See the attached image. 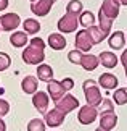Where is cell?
<instances>
[{
	"mask_svg": "<svg viewBox=\"0 0 127 131\" xmlns=\"http://www.w3.org/2000/svg\"><path fill=\"white\" fill-rule=\"evenodd\" d=\"M45 45L47 42L40 37H32L29 41L27 47H24L23 50V62L27 65H39L45 60Z\"/></svg>",
	"mask_w": 127,
	"mask_h": 131,
	"instance_id": "cell-1",
	"label": "cell"
},
{
	"mask_svg": "<svg viewBox=\"0 0 127 131\" xmlns=\"http://www.w3.org/2000/svg\"><path fill=\"white\" fill-rule=\"evenodd\" d=\"M82 89H84V95H85L87 104L98 108L100 104H101V100H103L101 92H100V88H98V83H95L93 79H87V81H84Z\"/></svg>",
	"mask_w": 127,
	"mask_h": 131,
	"instance_id": "cell-2",
	"label": "cell"
},
{
	"mask_svg": "<svg viewBox=\"0 0 127 131\" xmlns=\"http://www.w3.org/2000/svg\"><path fill=\"white\" fill-rule=\"evenodd\" d=\"M57 26H58V31L61 32V34H71V32H74L76 29L80 26L79 15L66 12L63 16L58 19V24H57Z\"/></svg>",
	"mask_w": 127,
	"mask_h": 131,
	"instance_id": "cell-3",
	"label": "cell"
},
{
	"mask_svg": "<svg viewBox=\"0 0 127 131\" xmlns=\"http://www.w3.org/2000/svg\"><path fill=\"white\" fill-rule=\"evenodd\" d=\"M95 45L93 39H92V34H90L89 29H80L76 34V39H74V47L80 50L84 53H89V50H92V47Z\"/></svg>",
	"mask_w": 127,
	"mask_h": 131,
	"instance_id": "cell-4",
	"label": "cell"
},
{
	"mask_svg": "<svg viewBox=\"0 0 127 131\" xmlns=\"http://www.w3.org/2000/svg\"><path fill=\"white\" fill-rule=\"evenodd\" d=\"M19 24H21V18H19L18 13L8 12L0 16V28H2V31H7V32L15 31Z\"/></svg>",
	"mask_w": 127,
	"mask_h": 131,
	"instance_id": "cell-5",
	"label": "cell"
},
{
	"mask_svg": "<svg viewBox=\"0 0 127 131\" xmlns=\"http://www.w3.org/2000/svg\"><path fill=\"white\" fill-rule=\"evenodd\" d=\"M55 108H58L61 113H69L74 108H79V100L71 94H66L63 99H60L58 102H55Z\"/></svg>",
	"mask_w": 127,
	"mask_h": 131,
	"instance_id": "cell-6",
	"label": "cell"
},
{
	"mask_svg": "<svg viewBox=\"0 0 127 131\" xmlns=\"http://www.w3.org/2000/svg\"><path fill=\"white\" fill-rule=\"evenodd\" d=\"M96 117H98V108L96 107H92V105H89V104H85L84 107H80L79 110V113H77V120L82 125H90V123H93Z\"/></svg>",
	"mask_w": 127,
	"mask_h": 131,
	"instance_id": "cell-7",
	"label": "cell"
},
{
	"mask_svg": "<svg viewBox=\"0 0 127 131\" xmlns=\"http://www.w3.org/2000/svg\"><path fill=\"white\" fill-rule=\"evenodd\" d=\"M119 8H121V5L116 2V0H103V3H101V7H100V12L105 15L106 18H109V19H114L119 16Z\"/></svg>",
	"mask_w": 127,
	"mask_h": 131,
	"instance_id": "cell-8",
	"label": "cell"
},
{
	"mask_svg": "<svg viewBox=\"0 0 127 131\" xmlns=\"http://www.w3.org/2000/svg\"><path fill=\"white\" fill-rule=\"evenodd\" d=\"M47 89H48L50 99H52L53 102H58L60 99H63L64 95L68 94V92L64 91L61 81H57V79H52V81H48V83H47Z\"/></svg>",
	"mask_w": 127,
	"mask_h": 131,
	"instance_id": "cell-9",
	"label": "cell"
},
{
	"mask_svg": "<svg viewBox=\"0 0 127 131\" xmlns=\"http://www.w3.org/2000/svg\"><path fill=\"white\" fill-rule=\"evenodd\" d=\"M55 2L57 0H37V2L31 3V12L35 16H47Z\"/></svg>",
	"mask_w": 127,
	"mask_h": 131,
	"instance_id": "cell-10",
	"label": "cell"
},
{
	"mask_svg": "<svg viewBox=\"0 0 127 131\" xmlns=\"http://www.w3.org/2000/svg\"><path fill=\"white\" fill-rule=\"evenodd\" d=\"M48 102H50V95L44 91H37L34 95H32V104L34 107L39 110L40 113H47V108H48Z\"/></svg>",
	"mask_w": 127,
	"mask_h": 131,
	"instance_id": "cell-11",
	"label": "cell"
},
{
	"mask_svg": "<svg viewBox=\"0 0 127 131\" xmlns=\"http://www.w3.org/2000/svg\"><path fill=\"white\" fill-rule=\"evenodd\" d=\"M64 117H66V115L61 113L58 108H53V110H48V112L45 113L44 122H45V125H48V126L57 128V126H60V125L64 122Z\"/></svg>",
	"mask_w": 127,
	"mask_h": 131,
	"instance_id": "cell-12",
	"label": "cell"
},
{
	"mask_svg": "<svg viewBox=\"0 0 127 131\" xmlns=\"http://www.w3.org/2000/svg\"><path fill=\"white\" fill-rule=\"evenodd\" d=\"M116 125H118V115L114 112L100 113V128H103L105 131H111Z\"/></svg>",
	"mask_w": 127,
	"mask_h": 131,
	"instance_id": "cell-13",
	"label": "cell"
},
{
	"mask_svg": "<svg viewBox=\"0 0 127 131\" xmlns=\"http://www.w3.org/2000/svg\"><path fill=\"white\" fill-rule=\"evenodd\" d=\"M125 34L122 31H114L113 34H109V37H108V45H109V49H113V50H121V49H124V45H125Z\"/></svg>",
	"mask_w": 127,
	"mask_h": 131,
	"instance_id": "cell-14",
	"label": "cell"
},
{
	"mask_svg": "<svg viewBox=\"0 0 127 131\" xmlns=\"http://www.w3.org/2000/svg\"><path fill=\"white\" fill-rule=\"evenodd\" d=\"M21 89H23V92L34 95L35 92H37V89H39V79L35 76H32V74L24 76L23 81H21Z\"/></svg>",
	"mask_w": 127,
	"mask_h": 131,
	"instance_id": "cell-15",
	"label": "cell"
},
{
	"mask_svg": "<svg viewBox=\"0 0 127 131\" xmlns=\"http://www.w3.org/2000/svg\"><path fill=\"white\" fill-rule=\"evenodd\" d=\"M47 44H48V47L53 49V50H63L68 42H66V37L63 36L61 32H53V34L48 36Z\"/></svg>",
	"mask_w": 127,
	"mask_h": 131,
	"instance_id": "cell-16",
	"label": "cell"
},
{
	"mask_svg": "<svg viewBox=\"0 0 127 131\" xmlns=\"http://www.w3.org/2000/svg\"><path fill=\"white\" fill-rule=\"evenodd\" d=\"M29 34H26L24 31H15L11 36H10V44L16 49H21V47H27L29 44Z\"/></svg>",
	"mask_w": 127,
	"mask_h": 131,
	"instance_id": "cell-17",
	"label": "cell"
},
{
	"mask_svg": "<svg viewBox=\"0 0 127 131\" xmlns=\"http://www.w3.org/2000/svg\"><path fill=\"white\" fill-rule=\"evenodd\" d=\"M98 84H100V88H103V89H118V78L114 76V74H111V73H103V74H100V79H98Z\"/></svg>",
	"mask_w": 127,
	"mask_h": 131,
	"instance_id": "cell-18",
	"label": "cell"
},
{
	"mask_svg": "<svg viewBox=\"0 0 127 131\" xmlns=\"http://www.w3.org/2000/svg\"><path fill=\"white\" fill-rule=\"evenodd\" d=\"M98 60H100V65H103L105 68H114L116 65H118V57H116V53L114 52H109V50H105V52H101L100 53V57H98Z\"/></svg>",
	"mask_w": 127,
	"mask_h": 131,
	"instance_id": "cell-19",
	"label": "cell"
},
{
	"mask_svg": "<svg viewBox=\"0 0 127 131\" xmlns=\"http://www.w3.org/2000/svg\"><path fill=\"white\" fill-rule=\"evenodd\" d=\"M98 65H100V60H98L96 55H93V53H84L82 62H80V67H82L85 71H93V70H96Z\"/></svg>",
	"mask_w": 127,
	"mask_h": 131,
	"instance_id": "cell-20",
	"label": "cell"
},
{
	"mask_svg": "<svg viewBox=\"0 0 127 131\" xmlns=\"http://www.w3.org/2000/svg\"><path fill=\"white\" fill-rule=\"evenodd\" d=\"M37 79L44 83H48L53 79V68L47 63H40L37 67Z\"/></svg>",
	"mask_w": 127,
	"mask_h": 131,
	"instance_id": "cell-21",
	"label": "cell"
},
{
	"mask_svg": "<svg viewBox=\"0 0 127 131\" xmlns=\"http://www.w3.org/2000/svg\"><path fill=\"white\" fill-rule=\"evenodd\" d=\"M23 28H24V32H26V34L35 36V34L40 31V23L35 18H27V19L23 21Z\"/></svg>",
	"mask_w": 127,
	"mask_h": 131,
	"instance_id": "cell-22",
	"label": "cell"
},
{
	"mask_svg": "<svg viewBox=\"0 0 127 131\" xmlns=\"http://www.w3.org/2000/svg\"><path fill=\"white\" fill-rule=\"evenodd\" d=\"M79 23H80V26H84V29H89V28H92L95 26V15L92 12H82L79 15Z\"/></svg>",
	"mask_w": 127,
	"mask_h": 131,
	"instance_id": "cell-23",
	"label": "cell"
},
{
	"mask_svg": "<svg viewBox=\"0 0 127 131\" xmlns=\"http://www.w3.org/2000/svg\"><path fill=\"white\" fill-rule=\"evenodd\" d=\"M101 31H103L106 36L109 37V34H111V26H113V19H109V18H106L103 13H98V24H96Z\"/></svg>",
	"mask_w": 127,
	"mask_h": 131,
	"instance_id": "cell-24",
	"label": "cell"
},
{
	"mask_svg": "<svg viewBox=\"0 0 127 131\" xmlns=\"http://www.w3.org/2000/svg\"><path fill=\"white\" fill-rule=\"evenodd\" d=\"M89 31H90V34H92V39H93V42H95V45L96 44H101L105 41V39H108V36H106V34L101 31V29L96 26H92V28H89Z\"/></svg>",
	"mask_w": 127,
	"mask_h": 131,
	"instance_id": "cell-25",
	"label": "cell"
},
{
	"mask_svg": "<svg viewBox=\"0 0 127 131\" xmlns=\"http://www.w3.org/2000/svg\"><path fill=\"white\" fill-rule=\"evenodd\" d=\"M113 100H114V104H118V105L127 104V88H119V89H116L114 94H113Z\"/></svg>",
	"mask_w": 127,
	"mask_h": 131,
	"instance_id": "cell-26",
	"label": "cell"
},
{
	"mask_svg": "<svg viewBox=\"0 0 127 131\" xmlns=\"http://www.w3.org/2000/svg\"><path fill=\"white\" fill-rule=\"evenodd\" d=\"M66 12H68V13L80 15V13L84 12V10H82V2H80V0H71V2L66 5Z\"/></svg>",
	"mask_w": 127,
	"mask_h": 131,
	"instance_id": "cell-27",
	"label": "cell"
},
{
	"mask_svg": "<svg viewBox=\"0 0 127 131\" xmlns=\"http://www.w3.org/2000/svg\"><path fill=\"white\" fill-rule=\"evenodd\" d=\"M27 131H45V122L40 118H34L27 123Z\"/></svg>",
	"mask_w": 127,
	"mask_h": 131,
	"instance_id": "cell-28",
	"label": "cell"
},
{
	"mask_svg": "<svg viewBox=\"0 0 127 131\" xmlns=\"http://www.w3.org/2000/svg\"><path fill=\"white\" fill-rule=\"evenodd\" d=\"M82 57H84V52H80V50H77V49L71 50V52L68 53V60L71 63H74V65H80Z\"/></svg>",
	"mask_w": 127,
	"mask_h": 131,
	"instance_id": "cell-29",
	"label": "cell"
},
{
	"mask_svg": "<svg viewBox=\"0 0 127 131\" xmlns=\"http://www.w3.org/2000/svg\"><path fill=\"white\" fill-rule=\"evenodd\" d=\"M100 113H106V112H114V105H113V100L111 99H103L100 104Z\"/></svg>",
	"mask_w": 127,
	"mask_h": 131,
	"instance_id": "cell-30",
	"label": "cell"
},
{
	"mask_svg": "<svg viewBox=\"0 0 127 131\" xmlns=\"http://www.w3.org/2000/svg\"><path fill=\"white\" fill-rule=\"evenodd\" d=\"M10 65H11V58H10V55H7L5 52H0V71L8 70Z\"/></svg>",
	"mask_w": 127,
	"mask_h": 131,
	"instance_id": "cell-31",
	"label": "cell"
},
{
	"mask_svg": "<svg viewBox=\"0 0 127 131\" xmlns=\"http://www.w3.org/2000/svg\"><path fill=\"white\" fill-rule=\"evenodd\" d=\"M10 112V104L7 102V100H3V99H0V118L5 117Z\"/></svg>",
	"mask_w": 127,
	"mask_h": 131,
	"instance_id": "cell-32",
	"label": "cell"
},
{
	"mask_svg": "<svg viewBox=\"0 0 127 131\" xmlns=\"http://www.w3.org/2000/svg\"><path fill=\"white\" fill-rule=\"evenodd\" d=\"M61 84H63V88H64V91L68 92V91H71L74 88V81H73V78H64L63 81H61Z\"/></svg>",
	"mask_w": 127,
	"mask_h": 131,
	"instance_id": "cell-33",
	"label": "cell"
},
{
	"mask_svg": "<svg viewBox=\"0 0 127 131\" xmlns=\"http://www.w3.org/2000/svg\"><path fill=\"white\" fill-rule=\"evenodd\" d=\"M121 63L124 65V68H127V47H125V50H122V55H121Z\"/></svg>",
	"mask_w": 127,
	"mask_h": 131,
	"instance_id": "cell-34",
	"label": "cell"
},
{
	"mask_svg": "<svg viewBox=\"0 0 127 131\" xmlns=\"http://www.w3.org/2000/svg\"><path fill=\"white\" fill-rule=\"evenodd\" d=\"M8 0H0V12H3V10H7L8 8Z\"/></svg>",
	"mask_w": 127,
	"mask_h": 131,
	"instance_id": "cell-35",
	"label": "cell"
},
{
	"mask_svg": "<svg viewBox=\"0 0 127 131\" xmlns=\"http://www.w3.org/2000/svg\"><path fill=\"white\" fill-rule=\"evenodd\" d=\"M119 5H124V7H127V0H116Z\"/></svg>",
	"mask_w": 127,
	"mask_h": 131,
	"instance_id": "cell-36",
	"label": "cell"
},
{
	"mask_svg": "<svg viewBox=\"0 0 127 131\" xmlns=\"http://www.w3.org/2000/svg\"><path fill=\"white\" fill-rule=\"evenodd\" d=\"M0 131H5V123H3L2 118H0Z\"/></svg>",
	"mask_w": 127,
	"mask_h": 131,
	"instance_id": "cell-37",
	"label": "cell"
},
{
	"mask_svg": "<svg viewBox=\"0 0 127 131\" xmlns=\"http://www.w3.org/2000/svg\"><path fill=\"white\" fill-rule=\"evenodd\" d=\"M95 131H105V129H103V128H100V126H98V128H96Z\"/></svg>",
	"mask_w": 127,
	"mask_h": 131,
	"instance_id": "cell-38",
	"label": "cell"
},
{
	"mask_svg": "<svg viewBox=\"0 0 127 131\" xmlns=\"http://www.w3.org/2000/svg\"><path fill=\"white\" fill-rule=\"evenodd\" d=\"M29 2H31V3H34V2H37V0H29Z\"/></svg>",
	"mask_w": 127,
	"mask_h": 131,
	"instance_id": "cell-39",
	"label": "cell"
},
{
	"mask_svg": "<svg viewBox=\"0 0 127 131\" xmlns=\"http://www.w3.org/2000/svg\"><path fill=\"white\" fill-rule=\"evenodd\" d=\"M124 70H125V76H127V68H124Z\"/></svg>",
	"mask_w": 127,
	"mask_h": 131,
	"instance_id": "cell-40",
	"label": "cell"
},
{
	"mask_svg": "<svg viewBox=\"0 0 127 131\" xmlns=\"http://www.w3.org/2000/svg\"><path fill=\"white\" fill-rule=\"evenodd\" d=\"M125 39H127V34H125Z\"/></svg>",
	"mask_w": 127,
	"mask_h": 131,
	"instance_id": "cell-41",
	"label": "cell"
},
{
	"mask_svg": "<svg viewBox=\"0 0 127 131\" xmlns=\"http://www.w3.org/2000/svg\"><path fill=\"white\" fill-rule=\"evenodd\" d=\"M0 31H2V28H0Z\"/></svg>",
	"mask_w": 127,
	"mask_h": 131,
	"instance_id": "cell-42",
	"label": "cell"
}]
</instances>
